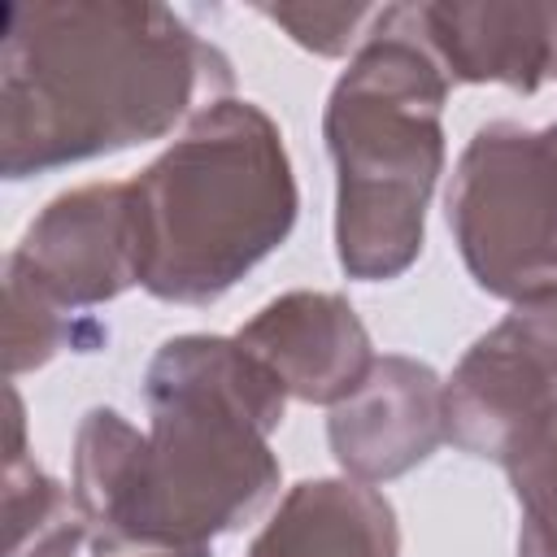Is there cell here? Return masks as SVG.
Wrapping results in <instances>:
<instances>
[{"instance_id": "cell-1", "label": "cell", "mask_w": 557, "mask_h": 557, "mask_svg": "<svg viewBox=\"0 0 557 557\" xmlns=\"http://www.w3.org/2000/svg\"><path fill=\"white\" fill-rule=\"evenodd\" d=\"M148 435L96 405L74 435L91 557H213L278 492L270 435L287 392L231 335H174L144 370Z\"/></svg>"}, {"instance_id": "cell-2", "label": "cell", "mask_w": 557, "mask_h": 557, "mask_svg": "<svg viewBox=\"0 0 557 557\" xmlns=\"http://www.w3.org/2000/svg\"><path fill=\"white\" fill-rule=\"evenodd\" d=\"M231 83V61L165 4H9L0 174L17 183L161 139L226 100Z\"/></svg>"}, {"instance_id": "cell-3", "label": "cell", "mask_w": 557, "mask_h": 557, "mask_svg": "<svg viewBox=\"0 0 557 557\" xmlns=\"http://www.w3.org/2000/svg\"><path fill=\"white\" fill-rule=\"evenodd\" d=\"M139 287L170 305H213L296 226V174L274 117L239 96L200 109L131 178Z\"/></svg>"}, {"instance_id": "cell-4", "label": "cell", "mask_w": 557, "mask_h": 557, "mask_svg": "<svg viewBox=\"0 0 557 557\" xmlns=\"http://www.w3.org/2000/svg\"><path fill=\"white\" fill-rule=\"evenodd\" d=\"M448 74L413 30L409 4H383L322 113L335 161V257L357 283L400 278L426 235L444 170Z\"/></svg>"}, {"instance_id": "cell-5", "label": "cell", "mask_w": 557, "mask_h": 557, "mask_svg": "<svg viewBox=\"0 0 557 557\" xmlns=\"http://www.w3.org/2000/svg\"><path fill=\"white\" fill-rule=\"evenodd\" d=\"M444 213L470 278L500 300L557 292V122H487L457 157Z\"/></svg>"}, {"instance_id": "cell-6", "label": "cell", "mask_w": 557, "mask_h": 557, "mask_svg": "<svg viewBox=\"0 0 557 557\" xmlns=\"http://www.w3.org/2000/svg\"><path fill=\"white\" fill-rule=\"evenodd\" d=\"M557 409V292L518 300L483 331L444 383L448 440L487 461H505Z\"/></svg>"}, {"instance_id": "cell-7", "label": "cell", "mask_w": 557, "mask_h": 557, "mask_svg": "<svg viewBox=\"0 0 557 557\" xmlns=\"http://www.w3.org/2000/svg\"><path fill=\"white\" fill-rule=\"evenodd\" d=\"M9 278L57 309H91L139 283L131 183H83L44 205L4 261Z\"/></svg>"}, {"instance_id": "cell-8", "label": "cell", "mask_w": 557, "mask_h": 557, "mask_svg": "<svg viewBox=\"0 0 557 557\" xmlns=\"http://www.w3.org/2000/svg\"><path fill=\"white\" fill-rule=\"evenodd\" d=\"M326 440L348 479L387 483L422 466L444 440V383L426 361L387 352L326 418Z\"/></svg>"}, {"instance_id": "cell-9", "label": "cell", "mask_w": 557, "mask_h": 557, "mask_svg": "<svg viewBox=\"0 0 557 557\" xmlns=\"http://www.w3.org/2000/svg\"><path fill=\"white\" fill-rule=\"evenodd\" d=\"M235 339L278 379L287 396L326 409L348 400L379 361L357 309L335 292H283L261 305Z\"/></svg>"}, {"instance_id": "cell-10", "label": "cell", "mask_w": 557, "mask_h": 557, "mask_svg": "<svg viewBox=\"0 0 557 557\" xmlns=\"http://www.w3.org/2000/svg\"><path fill=\"white\" fill-rule=\"evenodd\" d=\"M413 30L448 83L535 91L557 78V4H409Z\"/></svg>"}, {"instance_id": "cell-11", "label": "cell", "mask_w": 557, "mask_h": 557, "mask_svg": "<svg viewBox=\"0 0 557 557\" xmlns=\"http://www.w3.org/2000/svg\"><path fill=\"white\" fill-rule=\"evenodd\" d=\"M248 557H400L392 500L361 479H300L248 544Z\"/></svg>"}, {"instance_id": "cell-12", "label": "cell", "mask_w": 557, "mask_h": 557, "mask_svg": "<svg viewBox=\"0 0 557 557\" xmlns=\"http://www.w3.org/2000/svg\"><path fill=\"white\" fill-rule=\"evenodd\" d=\"M87 544V522L65 483H57L26 448V409L9 387V453H4V557H74Z\"/></svg>"}, {"instance_id": "cell-13", "label": "cell", "mask_w": 557, "mask_h": 557, "mask_svg": "<svg viewBox=\"0 0 557 557\" xmlns=\"http://www.w3.org/2000/svg\"><path fill=\"white\" fill-rule=\"evenodd\" d=\"M500 466L518 500V557H557V409Z\"/></svg>"}, {"instance_id": "cell-14", "label": "cell", "mask_w": 557, "mask_h": 557, "mask_svg": "<svg viewBox=\"0 0 557 557\" xmlns=\"http://www.w3.org/2000/svg\"><path fill=\"white\" fill-rule=\"evenodd\" d=\"M65 344H74V318L30 292L22 278L4 274V366L9 379L48 366Z\"/></svg>"}, {"instance_id": "cell-15", "label": "cell", "mask_w": 557, "mask_h": 557, "mask_svg": "<svg viewBox=\"0 0 557 557\" xmlns=\"http://www.w3.org/2000/svg\"><path fill=\"white\" fill-rule=\"evenodd\" d=\"M261 17L283 26L292 44H300L313 57H344L357 52L379 22L383 4H261Z\"/></svg>"}]
</instances>
